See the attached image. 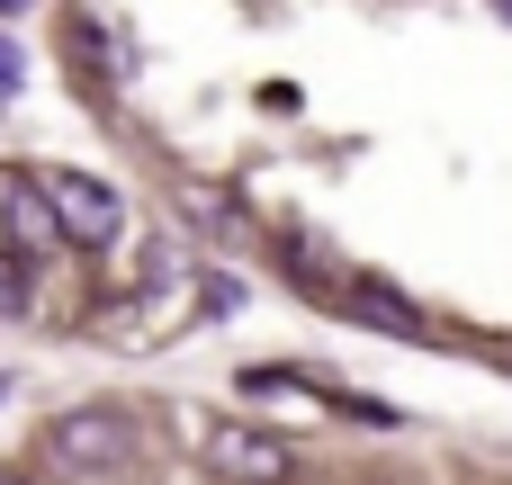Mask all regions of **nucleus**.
<instances>
[{
  "instance_id": "nucleus-1",
  "label": "nucleus",
  "mask_w": 512,
  "mask_h": 485,
  "mask_svg": "<svg viewBox=\"0 0 512 485\" xmlns=\"http://www.w3.org/2000/svg\"><path fill=\"white\" fill-rule=\"evenodd\" d=\"M45 450H54V468H72V477H108V468L135 459V423L108 414V405H81V414H63V423L45 432Z\"/></svg>"
},
{
  "instance_id": "nucleus-2",
  "label": "nucleus",
  "mask_w": 512,
  "mask_h": 485,
  "mask_svg": "<svg viewBox=\"0 0 512 485\" xmlns=\"http://www.w3.org/2000/svg\"><path fill=\"white\" fill-rule=\"evenodd\" d=\"M45 207H54L63 243H81V252H99V243L126 234V198H117L108 180H90V171H54V180H45Z\"/></svg>"
},
{
  "instance_id": "nucleus-3",
  "label": "nucleus",
  "mask_w": 512,
  "mask_h": 485,
  "mask_svg": "<svg viewBox=\"0 0 512 485\" xmlns=\"http://www.w3.org/2000/svg\"><path fill=\"white\" fill-rule=\"evenodd\" d=\"M198 450H207L216 477H234V485H279V477H288V441L261 432V423H243V414H216Z\"/></svg>"
},
{
  "instance_id": "nucleus-4",
  "label": "nucleus",
  "mask_w": 512,
  "mask_h": 485,
  "mask_svg": "<svg viewBox=\"0 0 512 485\" xmlns=\"http://www.w3.org/2000/svg\"><path fill=\"white\" fill-rule=\"evenodd\" d=\"M0 252H18V261H36V252H54L63 243V225H54V207H45V180H27V171H0Z\"/></svg>"
},
{
  "instance_id": "nucleus-5",
  "label": "nucleus",
  "mask_w": 512,
  "mask_h": 485,
  "mask_svg": "<svg viewBox=\"0 0 512 485\" xmlns=\"http://www.w3.org/2000/svg\"><path fill=\"white\" fill-rule=\"evenodd\" d=\"M324 306H342V315H360V324H378V333H423V315L396 297V288H378V279H333V288H315Z\"/></svg>"
},
{
  "instance_id": "nucleus-6",
  "label": "nucleus",
  "mask_w": 512,
  "mask_h": 485,
  "mask_svg": "<svg viewBox=\"0 0 512 485\" xmlns=\"http://www.w3.org/2000/svg\"><path fill=\"white\" fill-rule=\"evenodd\" d=\"M72 36H81V45L99 54V72H108V81H126V72H135V45H126V27H117V18L81 9V18H72Z\"/></svg>"
},
{
  "instance_id": "nucleus-7",
  "label": "nucleus",
  "mask_w": 512,
  "mask_h": 485,
  "mask_svg": "<svg viewBox=\"0 0 512 485\" xmlns=\"http://www.w3.org/2000/svg\"><path fill=\"white\" fill-rule=\"evenodd\" d=\"M18 306H27V261L0 252V315H18Z\"/></svg>"
},
{
  "instance_id": "nucleus-8",
  "label": "nucleus",
  "mask_w": 512,
  "mask_h": 485,
  "mask_svg": "<svg viewBox=\"0 0 512 485\" xmlns=\"http://www.w3.org/2000/svg\"><path fill=\"white\" fill-rule=\"evenodd\" d=\"M9 99H18V54L0 45V108H9Z\"/></svg>"
},
{
  "instance_id": "nucleus-9",
  "label": "nucleus",
  "mask_w": 512,
  "mask_h": 485,
  "mask_svg": "<svg viewBox=\"0 0 512 485\" xmlns=\"http://www.w3.org/2000/svg\"><path fill=\"white\" fill-rule=\"evenodd\" d=\"M0 485H27V477H0Z\"/></svg>"
}]
</instances>
